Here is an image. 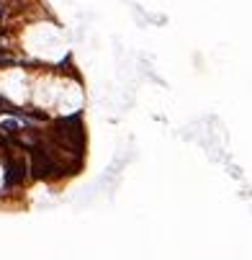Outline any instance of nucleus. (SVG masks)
<instances>
[{
    "label": "nucleus",
    "instance_id": "nucleus-1",
    "mask_svg": "<svg viewBox=\"0 0 252 260\" xmlns=\"http://www.w3.org/2000/svg\"><path fill=\"white\" fill-rule=\"evenodd\" d=\"M52 139H54V144L62 149L64 157L70 155L72 160L80 162L82 149H85V129H82L80 114H72V116L59 119V121L52 126Z\"/></svg>",
    "mask_w": 252,
    "mask_h": 260
},
{
    "label": "nucleus",
    "instance_id": "nucleus-2",
    "mask_svg": "<svg viewBox=\"0 0 252 260\" xmlns=\"http://www.w3.org/2000/svg\"><path fill=\"white\" fill-rule=\"evenodd\" d=\"M26 178V165L24 160H18V157H8L6 160V188H13L18 183H24Z\"/></svg>",
    "mask_w": 252,
    "mask_h": 260
},
{
    "label": "nucleus",
    "instance_id": "nucleus-3",
    "mask_svg": "<svg viewBox=\"0 0 252 260\" xmlns=\"http://www.w3.org/2000/svg\"><path fill=\"white\" fill-rule=\"evenodd\" d=\"M6 62H11V57L8 54H0V64H6Z\"/></svg>",
    "mask_w": 252,
    "mask_h": 260
},
{
    "label": "nucleus",
    "instance_id": "nucleus-4",
    "mask_svg": "<svg viewBox=\"0 0 252 260\" xmlns=\"http://www.w3.org/2000/svg\"><path fill=\"white\" fill-rule=\"evenodd\" d=\"M0 16H3V6H0Z\"/></svg>",
    "mask_w": 252,
    "mask_h": 260
}]
</instances>
